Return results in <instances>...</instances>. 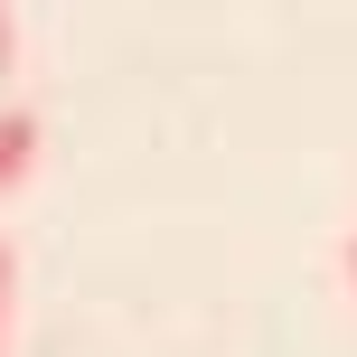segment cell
I'll use <instances>...</instances> for the list:
<instances>
[{"mask_svg":"<svg viewBox=\"0 0 357 357\" xmlns=\"http://www.w3.org/2000/svg\"><path fill=\"white\" fill-rule=\"evenodd\" d=\"M0 329H10V245H0Z\"/></svg>","mask_w":357,"mask_h":357,"instance_id":"7a4b0ae2","label":"cell"},{"mask_svg":"<svg viewBox=\"0 0 357 357\" xmlns=\"http://www.w3.org/2000/svg\"><path fill=\"white\" fill-rule=\"evenodd\" d=\"M348 282H357V245H348Z\"/></svg>","mask_w":357,"mask_h":357,"instance_id":"277c9868","label":"cell"},{"mask_svg":"<svg viewBox=\"0 0 357 357\" xmlns=\"http://www.w3.org/2000/svg\"><path fill=\"white\" fill-rule=\"evenodd\" d=\"M38 160V113H0V188H19Z\"/></svg>","mask_w":357,"mask_h":357,"instance_id":"6da1fadb","label":"cell"},{"mask_svg":"<svg viewBox=\"0 0 357 357\" xmlns=\"http://www.w3.org/2000/svg\"><path fill=\"white\" fill-rule=\"evenodd\" d=\"M0 66H10V10H0Z\"/></svg>","mask_w":357,"mask_h":357,"instance_id":"3957f363","label":"cell"}]
</instances>
